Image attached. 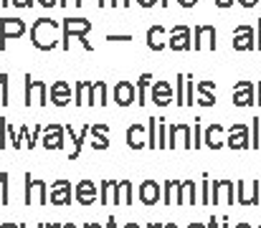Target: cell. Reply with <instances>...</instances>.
<instances>
[{
  "instance_id": "30",
  "label": "cell",
  "mask_w": 261,
  "mask_h": 228,
  "mask_svg": "<svg viewBox=\"0 0 261 228\" xmlns=\"http://www.w3.org/2000/svg\"><path fill=\"white\" fill-rule=\"evenodd\" d=\"M239 228H249V226H246V223H241V226H239Z\"/></svg>"
},
{
  "instance_id": "27",
  "label": "cell",
  "mask_w": 261,
  "mask_h": 228,
  "mask_svg": "<svg viewBox=\"0 0 261 228\" xmlns=\"http://www.w3.org/2000/svg\"><path fill=\"white\" fill-rule=\"evenodd\" d=\"M256 99H259L256 104H261V84H259V86H256Z\"/></svg>"
},
{
  "instance_id": "25",
  "label": "cell",
  "mask_w": 261,
  "mask_h": 228,
  "mask_svg": "<svg viewBox=\"0 0 261 228\" xmlns=\"http://www.w3.org/2000/svg\"><path fill=\"white\" fill-rule=\"evenodd\" d=\"M38 3H41V5H46V8H54V5H59L56 0H38Z\"/></svg>"
},
{
  "instance_id": "31",
  "label": "cell",
  "mask_w": 261,
  "mask_h": 228,
  "mask_svg": "<svg viewBox=\"0 0 261 228\" xmlns=\"http://www.w3.org/2000/svg\"><path fill=\"white\" fill-rule=\"evenodd\" d=\"M195 228H198V226H195Z\"/></svg>"
},
{
  "instance_id": "4",
  "label": "cell",
  "mask_w": 261,
  "mask_h": 228,
  "mask_svg": "<svg viewBox=\"0 0 261 228\" xmlns=\"http://www.w3.org/2000/svg\"><path fill=\"white\" fill-rule=\"evenodd\" d=\"M168 46L173 51H190L193 48V31L188 26H177L168 36Z\"/></svg>"
},
{
  "instance_id": "22",
  "label": "cell",
  "mask_w": 261,
  "mask_h": 228,
  "mask_svg": "<svg viewBox=\"0 0 261 228\" xmlns=\"http://www.w3.org/2000/svg\"><path fill=\"white\" fill-rule=\"evenodd\" d=\"M259 0H239V5H244V8H254Z\"/></svg>"
},
{
  "instance_id": "5",
  "label": "cell",
  "mask_w": 261,
  "mask_h": 228,
  "mask_svg": "<svg viewBox=\"0 0 261 228\" xmlns=\"http://www.w3.org/2000/svg\"><path fill=\"white\" fill-rule=\"evenodd\" d=\"M233 48L236 51H254L256 48V31L251 26H239L233 31Z\"/></svg>"
},
{
  "instance_id": "9",
  "label": "cell",
  "mask_w": 261,
  "mask_h": 228,
  "mask_svg": "<svg viewBox=\"0 0 261 228\" xmlns=\"http://www.w3.org/2000/svg\"><path fill=\"white\" fill-rule=\"evenodd\" d=\"M163 38H165V28H163V26H152V28L147 31V48H152V51H163V48L168 46Z\"/></svg>"
},
{
  "instance_id": "21",
  "label": "cell",
  "mask_w": 261,
  "mask_h": 228,
  "mask_svg": "<svg viewBox=\"0 0 261 228\" xmlns=\"http://www.w3.org/2000/svg\"><path fill=\"white\" fill-rule=\"evenodd\" d=\"M233 3H236V0H216V5H218V8H231Z\"/></svg>"
},
{
  "instance_id": "26",
  "label": "cell",
  "mask_w": 261,
  "mask_h": 228,
  "mask_svg": "<svg viewBox=\"0 0 261 228\" xmlns=\"http://www.w3.org/2000/svg\"><path fill=\"white\" fill-rule=\"evenodd\" d=\"M69 3H74V5H82V0H59V5H69Z\"/></svg>"
},
{
  "instance_id": "16",
  "label": "cell",
  "mask_w": 261,
  "mask_h": 228,
  "mask_svg": "<svg viewBox=\"0 0 261 228\" xmlns=\"http://www.w3.org/2000/svg\"><path fill=\"white\" fill-rule=\"evenodd\" d=\"M51 94H54V102H56V104H66V102H69V84H64V81L54 84Z\"/></svg>"
},
{
  "instance_id": "28",
  "label": "cell",
  "mask_w": 261,
  "mask_h": 228,
  "mask_svg": "<svg viewBox=\"0 0 261 228\" xmlns=\"http://www.w3.org/2000/svg\"><path fill=\"white\" fill-rule=\"evenodd\" d=\"M158 3H160L163 8H168V3H170V0H158Z\"/></svg>"
},
{
  "instance_id": "32",
  "label": "cell",
  "mask_w": 261,
  "mask_h": 228,
  "mask_svg": "<svg viewBox=\"0 0 261 228\" xmlns=\"http://www.w3.org/2000/svg\"><path fill=\"white\" fill-rule=\"evenodd\" d=\"M259 3H261V0H259Z\"/></svg>"
},
{
  "instance_id": "12",
  "label": "cell",
  "mask_w": 261,
  "mask_h": 228,
  "mask_svg": "<svg viewBox=\"0 0 261 228\" xmlns=\"http://www.w3.org/2000/svg\"><path fill=\"white\" fill-rule=\"evenodd\" d=\"M205 142H208V147H221L223 145V127L221 124H213L208 132H205Z\"/></svg>"
},
{
  "instance_id": "2",
  "label": "cell",
  "mask_w": 261,
  "mask_h": 228,
  "mask_svg": "<svg viewBox=\"0 0 261 228\" xmlns=\"http://www.w3.org/2000/svg\"><path fill=\"white\" fill-rule=\"evenodd\" d=\"M61 28H64V38H61V48H64V51L69 48L71 38L82 41L84 48L91 51V43L87 41V33L91 31V23H89L87 18H64V20H61Z\"/></svg>"
},
{
  "instance_id": "19",
  "label": "cell",
  "mask_w": 261,
  "mask_h": 228,
  "mask_svg": "<svg viewBox=\"0 0 261 228\" xmlns=\"http://www.w3.org/2000/svg\"><path fill=\"white\" fill-rule=\"evenodd\" d=\"M256 48L261 51V18H256Z\"/></svg>"
},
{
  "instance_id": "11",
  "label": "cell",
  "mask_w": 261,
  "mask_h": 228,
  "mask_svg": "<svg viewBox=\"0 0 261 228\" xmlns=\"http://www.w3.org/2000/svg\"><path fill=\"white\" fill-rule=\"evenodd\" d=\"M33 91L38 94V99H41V104H43V91H46V86H43L41 81H33L31 74H25V104H33Z\"/></svg>"
},
{
  "instance_id": "3",
  "label": "cell",
  "mask_w": 261,
  "mask_h": 228,
  "mask_svg": "<svg viewBox=\"0 0 261 228\" xmlns=\"http://www.w3.org/2000/svg\"><path fill=\"white\" fill-rule=\"evenodd\" d=\"M23 33L25 23L20 18H0V48H5L10 38H20Z\"/></svg>"
},
{
  "instance_id": "17",
  "label": "cell",
  "mask_w": 261,
  "mask_h": 228,
  "mask_svg": "<svg viewBox=\"0 0 261 228\" xmlns=\"http://www.w3.org/2000/svg\"><path fill=\"white\" fill-rule=\"evenodd\" d=\"M152 81V76L150 74H142L140 76V104H145V89H147V84Z\"/></svg>"
},
{
  "instance_id": "20",
  "label": "cell",
  "mask_w": 261,
  "mask_h": 228,
  "mask_svg": "<svg viewBox=\"0 0 261 228\" xmlns=\"http://www.w3.org/2000/svg\"><path fill=\"white\" fill-rule=\"evenodd\" d=\"M107 41H132V36H107Z\"/></svg>"
},
{
  "instance_id": "24",
  "label": "cell",
  "mask_w": 261,
  "mask_h": 228,
  "mask_svg": "<svg viewBox=\"0 0 261 228\" xmlns=\"http://www.w3.org/2000/svg\"><path fill=\"white\" fill-rule=\"evenodd\" d=\"M137 3H140V5H142V8H152V5H155V3H158V0H137Z\"/></svg>"
},
{
  "instance_id": "8",
  "label": "cell",
  "mask_w": 261,
  "mask_h": 228,
  "mask_svg": "<svg viewBox=\"0 0 261 228\" xmlns=\"http://www.w3.org/2000/svg\"><path fill=\"white\" fill-rule=\"evenodd\" d=\"M226 145H228L231 150H244V147H251V145H249V130H246V124H233V127H231V132H228Z\"/></svg>"
},
{
  "instance_id": "23",
  "label": "cell",
  "mask_w": 261,
  "mask_h": 228,
  "mask_svg": "<svg viewBox=\"0 0 261 228\" xmlns=\"http://www.w3.org/2000/svg\"><path fill=\"white\" fill-rule=\"evenodd\" d=\"M177 3H180V5H182V8H193V5H195V3H198V0H177Z\"/></svg>"
},
{
  "instance_id": "29",
  "label": "cell",
  "mask_w": 261,
  "mask_h": 228,
  "mask_svg": "<svg viewBox=\"0 0 261 228\" xmlns=\"http://www.w3.org/2000/svg\"><path fill=\"white\" fill-rule=\"evenodd\" d=\"M211 228H216V218H211Z\"/></svg>"
},
{
  "instance_id": "13",
  "label": "cell",
  "mask_w": 261,
  "mask_h": 228,
  "mask_svg": "<svg viewBox=\"0 0 261 228\" xmlns=\"http://www.w3.org/2000/svg\"><path fill=\"white\" fill-rule=\"evenodd\" d=\"M239 200L246 203V206H249V203H256V200H259V183H254L251 190H246V185L241 183V185H239Z\"/></svg>"
},
{
  "instance_id": "1",
  "label": "cell",
  "mask_w": 261,
  "mask_h": 228,
  "mask_svg": "<svg viewBox=\"0 0 261 228\" xmlns=\"http://www.w3.org/2000/svg\"><path fill=\"white\" fill-rule=\"evenodd\" d=\"M56 28L59 23L51 20V18H38L31 28V43L38 48V51H54L59 46L56 41Z\"/></svg>"
},
{
  "instance_id": "14",
  "label": "cell",
  "mask_w": 261,
  "mask_h": 228,
  "mask_svg": "<svg viewBox=\"0 0 261 228\" xmlns=\"http://www.w3.org/2000/svg\"><path fill=\"white\" fill-rule=\"evenodd\" d=\"M152 96H155V102H158V104H168V102H170V84L158 81V84H155V89H152Z\"/></svg>"
},
{
  "instance_id": "7",
  "label": "cell",
  "mask_w": 261,
  "mask_h": 228,
  "mask_svg": "<svg viewBox=\"0 0 261 228\" xmlns=\"http://www.w3.org/2000/svg\"><path fill=\"white\" fill-rule=\"evenodd\" d=\"M254 94H256V86L251 81H239L233 86V104L249 107V104H254Z\"/></svg>"
},
{
  "instance_id": "10",
  "label": "cell",
  "mask_w": 261,
  "mask_h": 228,
  "mask_svg": "<svg viewBox=\"0 0 261 228\" xmlns=\"http://www.w3.org/2000/svg\"><path fill=\"white\" fill-rule=\"evenodd\" d=\"M114 94H117V104L127 107V104H132V99H135V86H132L129 81H119V84L114 86Z\"/></svg>"
},
{
  "instance_id": "15",
  "label": "cell",
  "mask_w": 261,
  "mask_h": 228,
  "mask_svg": "<svg viewBox=\"0 0 261 228\" xmlns=\"http://www.w3.org/2000/svg\"><path fill=\"white\" fill-rule=\"evenodd\" d=\"M198 91H200V104H203V107H211V104L216 102V96H213V84H211V81H200V84H198Z\"/></svg>"
},
{
  "instance_id": "6",
  "label": "cell",
  "mask_w": 261,
  "mask_h": 228,
  "mask_svg": "<svg viewBox=\"0 0 261 228\" xmlns=\"http://www.w3.org/2000/svg\"><path fill=\"white\" fill-rule=\"evenodd\" d=\"M195 51H216V26H195Z\"/></svg>"
},
{
  "instance_id": "18",
  "label": "cell",
  "mask_w": 261,
  "mask_h": 228,
  "mask_svg": "<svg viewBox=\"0 0 261 228\" xmlns=\"http://www.w3.org/2000/svg\"><path fill=\"white\" fill-rule=\"evenodd\" d=\"M99 5H101V8H104V5L117 8V5H129V0H99Z\"/></svg>"
}]
</instances>
